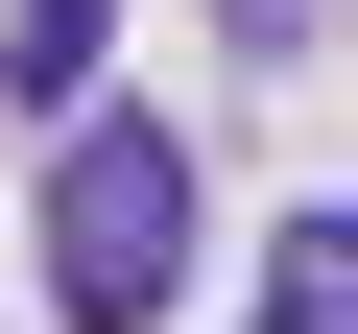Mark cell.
I'll use <instances>...</instances> for the list:
<instances>
[{
    "mask_svg": "<svg viewBox=\"0 0 358 334\" xmlns=\"http://www.w3.org/2000/svg\"><path fill=\"white\" fill-rule=\"evenodd\" d=\"M215 24H239V48H310V24H334V0H215Z\"/></svg>",
    "mask_w": 358,
    "mask_h": 334,
    "instance_id": "277c9868",
    "label": "cell"
},
{
    "mask_svg": "<svg viewBox=\"0 0 358 334\" xmlns=\"http://www.w3.org/2000/svg\"><path fill=\"white\" fill-rule=\"evenodd\" d=\"M96 48H120V0H24V24H0V72H24V96H48V119H72V96H96Z\"/></svg>",
    "mask_w": 358,
    "mask_h": 334,
    "instance_id": "3957f363",
    "label": "cell"
},
{
    "mask_svg": "<svg viewBox=\"0 0 358 334\" xmlns=\"http://www.w3.org/2000/svg\"><path fill=\"white\" fill-rule=\"evenodd\" d=\"M192 239H215L192 119L72 96V143H48V310H72V334H167V310H192Z\"/></svg>",
    "mask_w": 358,
    "mask_h": 334,
    "instance_id": "6da1fadb",
    "label": "cell"
},
{
    "mask_svg": "<svg viewBox=\"0 0 358 334\" xmlns=\"http://www.w3.org/2000/svg\"><path fill=\"white\" fill-rule=\"evenodd\" d=\"M263 334H358V215H287L263 239Z\"/></svg>",
    "mask_w": 358,
    "mask_h": 334,
    "instance_id": "7a4b0ae2",
    "label": "cell"
}]
</instances>
